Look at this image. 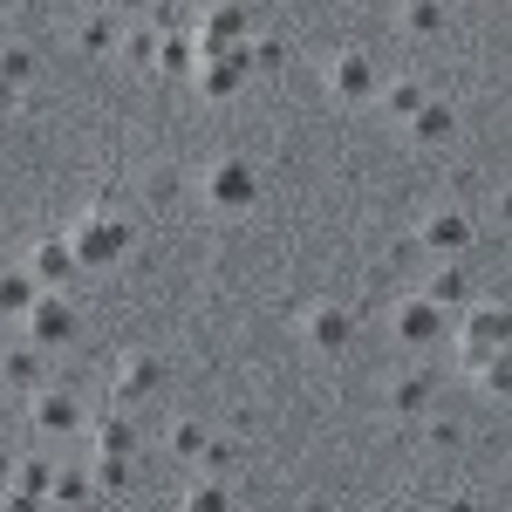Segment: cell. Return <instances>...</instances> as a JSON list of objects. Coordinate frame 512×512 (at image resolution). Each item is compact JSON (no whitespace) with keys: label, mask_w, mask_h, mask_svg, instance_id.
Segmentation results:
<instances>
[{"label":"cell","mask_w":512,"mask_h":512,"mask_svg":"<svg viewBox=\"0 0 512 512\" xmlns=\"http://www.w3.org/2000/svg\"><path fill=\"white\" fill-rule=\"evenodd\" d=\"M205 205H212L219 219L253 212V205H260V164L253 158H212L205 164Z\"/></svg>","instance_id":"obj_1"},{"label":"cell","mask_w":512,"mask_h":512,"mask_svg":"<svg viewBox=\"0 0 512 512\" xmlns=\"http://www.w3.org/2000/svg\"><path fill=\"white\" fill-rule=\"evenodd\" d=\"M69 246H76V267H117L123 253H130V226H123L117 212H82L76 226H69Z\"/></svg>","instance_id":"obj_2"},{"label":"cell","mask_w":512,"mask_h":512,"mask_svg":"<svg viewBox=\"0 0 512 512\" xmlns=\"http://www.w3.org/2000/svg\"><path fill=\"white\" fill-rule=\"evenodd\" d=\"M506 342H512L506 301H472V308H465V328H458V362H465V369H478L485 355H499Z\"/></svg>","instance_id":"obj_3"},{"label":"cell","mask_w":512,"mask_h":512,"mask_svg":"<svg viewBox=\"0 0 512 512\" xmlns=\"http://www.w3.org/2000/svg\"><path fill=\"white\" fill-rule=\"evenodd\" d=\"M21 321H28V342H35V349H62V342H76V328H82L76 301H69L62 287H41L35 308H28Z\"/></svg>","instance_id":"obj_4"},{"label":"cell","mask_w":512,"mask_h":512,"mask_svg":"<svg viewBox=\"0 0 512 512\" xmlns=\"http://www.w3.org/2000/svg\"><path fill=\"white\" fill-rule=\"evenodd\" d=\"M321 82H328V96H335V103H376L383 69H376V55H369V48H342V55L321 69Z\"/></svg>","instance_id":"obj_5"},{"label":"cell","mask_w":512,"mask_h":512,"mask_svg":"<svg viewBox=\"0 0 512 512\" xmlns=\"http://www.w3.org/2000/svg\"><path fill=\"white\" fill-rule=\"evenodd\" d=\"M253 76V55H246V41L239 48H219V55H198V69H192V82H198V96L205 103H226V96H239V82Z\"/></svg>","instance_id":"obj_6"},{"label":"cell","mask_w":512,"mask_h":512,"mask_svg":"<svg viewBox=\"0 0 512 512\" xmlns=\"http://www.w3.org/2000/svg\"><path fill=\"white\" fill-rule=\"evenodd\" d=\"M390 328H396L403 349H437V335H451V315L437 301H424V294H410V301H396Z\"/></svg>","instance_id":"obj_7"},{"label":"cell","mask_w":512,"mask_h":512,"mask_svg":"<svg viewBox=\"0 0 512 512\" xmlns=\"http://www.w3.org/2000/svg\"><path fill=\"white\" fill-rule=\"evenodd\" d=\"M28 424H35V437H76L82 431V403L69 390H28Z\"/></svg>","instance_id":"obj_8"},{"label":"cell","mask_w":512,"mask_h":512,"mask_svg":"<svg viewBox=\"0 0 512 512\" xmlns=\"http://www.w3.org/2000/svg\"><path fill=\"white\" fill-rule=\"evenodd\" d=\"M110 390H117V403H130V410H137V403H151V396L164 390V362L151 349H130L117 362V383H110Z\"/></svg>","instance_id":"obj_9"},{"label":"cell","mask_w":512,"mask_h":512,"mask_svg":"<svg viewBox=\"0 0 512 512\" xmlns=\"http://www.w3.org/2000/svg\"><path fill=\"white\" fill-rule=\"evenodd\" d=\"M239 41H253V21H246V7H239V0H219V7H205V21H198V55H219V48H239Z\"/></svg>","instance_id":"obj_10"},{"label":"cell","mask_w":512,"mask_h":512,"mask_svg":"<svg viewBox=\"0 0 512 512\" xmlns=\"http://www.w3.org/2000/svg\"><path fill=\"white\" fill-rule=\"evenodd\" d=\"M472 212H458V205H437L431 219H424V253H437V260H458V253H465V246H472Z\"/></svg>","instance_id":"obj_11"},{"label":"cell","mask_w":512,"mask_h":512,"mask_svg":"<svg viewBox=\"0 0 512 512\" xmlns=\"http://www.w3.org/2000/svg\"><path fill=\"white\" fill-rule=\"evenodd\" d=\"M403 137H410V144H424V151H437V144H451V137H458V110H451L444 96H424V103L403 117Z\"/></svg>","instance_id":"obj_12"},{"label":"cell","mask_w":512,"mask_h":512,"mask_svg":"<svg viewBox=\"0 0 512 512\" xmlns=\"http://www.w3.org/2000/svg\"><path fill=\"white\" fill-rule=\"evenodd\" d=\"M28 274H35V287H69V280L82 274V267H76V246H69V233L35 239V253H28Z\"/></svg>","instance_id":"obj_13"},{"label":"cell","mask_w":512,"mask_h":512,"mask_svg":"<svg viewBox=\"0 0 512 512\" xmlns=\"http://www.w3.org/2000/svg\"><path fill=\"white\" fill-rule=\"evenodd\" d=\"M301 335H308V349H321V355H342V349H349V335H355V321H349V308L321 301V308H308Z\"/></svg>","instance_id":"obj_14"},{"label":"cell","mask_w":512,"mask_h":512,"mask_svg":"<svg viewBox=\"0 0 512 512\" xmlns=\"http://www.w3.org/2000/svg\"><path fill=\"white\" fill-rule=\"evenodd\" d=\"M41 376H48V349H35V342L0 349V390H41Z\"/></svg>","instance_id":"obj_15"},{"label":"cell","mask_w":512,"mask_h":512,"mask_svg":"<svg viewBox=\"0 0 512 512\" xmlns=\"http://www.w3.org/2000/svg\"><path fill=\"white\" fill-rule=\"evenodd\" d=\"M89 485H96V499H123V492L137 485L130 451H96V472H89Z\"/></svg>","instance_id":"obj_16"},{"label":"cell","mask_w":512,"mask_h":512,"mask_svg":"<svg viewBox=\"0 0 512 512\" xmlns=\"http://www.w3.org/2000/svg\"><path fill=\"white\" fill-rule=\"evenodd\" d=\"M424 301H437L444 315H451V308H472V274H465L458 260H444L431 274V287H424Z\"/></svg>","instance_id":"obj_17"},{"label":"cell","mask_w":512,"mask_h":512,"mask_svg":"<svg viewBox=\"0 0 512 512\" xmlns=\"http://www.w3.org/2000/svg\"><path fill=\"white\" fill-rule=\"evenodd\" d=\"M431 403H437V383L424 376V369H410V376H396V383H390V410H396V417H424Z\"/></svg>","instance_id":"obj_18"},{"label":"cell","mask_w":512,"mask_h":512,"mask_svg":"<svg viewBox=\"0 0 512 512\" xmlns=\"http://www.w3.org/2000/svg\"><path fill=\"white\" fill-rule=\"evenodd\" d=\"M35 274L28 267H0V321H21L28 308H35Z\"/></svg>","instance_id":"obj_19"},{"label":"cell","mask_w":512,"mask_h":512,"mask_svg":"<svg viewBox=\"0 0 512 512\" xmlns=\"http://www.w3.org/2000/svg\"><path fill=\"white\" fill-rule=\"evenodd\" d=\"M89 437H96V451H137V424H130V403H117V410H103Z\"/></svg>","instance_id":"obj_20"},{"label":"cell","mask_w":512,"mask_h":512,"mask_svg":"<svg viewBox=\"0 0 512 512\" xmlns=\"http://www.w3.org/2000/svg\"><path fill=\"white\" fill-rule=\"evenodd\" d=\"M151 69H164V76H192L198 69V35H158Z\"/></svg>","instance_id":"obj_21"},{"label":"cell","mask_w":512,"mask_h":512,"mask_svg":"<svg viewBox=\"0 0 512 512\" xmlns=\"http://www.w3.org/2000/svg\"><path fill=\"white\" fill-rule=\"evenodd\" d=\"M424 96H431V89H424V82H417V76L376 82V103H383V117H410V110H417V103H424Z\"/></svg>","instance_id":"obj_22"},{"label":"cell","mask_w":512,"mask_h":512,"mask_svg":"<svg viewBox=\"0 0 512 512\" xmlns=\"http://www.w3.org/2000/svg\"><path fill=\"white\" fill-rule=\"evenodd\" d=\"M403 35H417V41H431V35H444V0H403Z\"/></svg>","instance_id":"obj_23"},{"label":"cell","mask_w":512,"mask_h":512,"mask_svg":"<svg viewBox=\"0 0 512 512\" xmlns=\"http://www.w3.org/2000/svg\"><path fill=\"white\" fill-rule=\"evenodd\" d=\"M76 48L82 55H110V48H117V14H82L76 21Z\"/></svg>","instance_id":"obj_24"},{"label":"cell","mask_w":512,"mask_h":512,"mask_svg":"<svg viewBox=\"0 0 512 512\" xmlns=\"http://www.w3.org/2000/svg\"><path fill=\"white\" fill-rule=\"evenodd\" d=\"M35 69H41V55L28 48V41H0V76L14 82V89H28V82H35Z\"/></svg>","instance_id":"obj_25"},{"label":"cell","mask_w":512,"mask_h":512,"mask_svg":"<svg viewBox=\"0 0 512 512\" xmlns=\"http://www.w3.org/2000/svg\"><path fill=\"white\" fill-rule=\"evenodd\" d=\"M117 55L130 62V69H151V55H158V28H151V21H137L130 35H117Z\"/></svg>","instance_id":"obj_26"},{"label":"cell","mask_w":512,"mask_h":512,"mask_svg":"<svg viewBox=\"0 0 512 512\" xmlns=\"http://www.w3.org/2000/svg\"><path fill=\"white\" fill-rule=\"evenodd\" d=\"M89 499H96L89 472H55L48 478V506H89Z\"/></svg>","instance_id":"obj_27"},{"label":"cell","mask_w":512,"mask_h":512,"mask_svg":"<svg viewBox=\"0 0 512 512\" xmlns=\"http://www.w3.org/2000/svg\"><path fill=\"white\" fill-rule=\"evenodd\" d=\"M178 506H185V512H226V506H233V492H226V478L212 472V478H198V485L185 492V499H178Z\"/></svg>","instance_id":"obj_28"},{"label":"cell","mask_w":512,"mask_h":512,"mask_svg":"<svg viewBox=\"0 0 512 512\" xmlns=\"http://www.w3.org/2000/svg\"><path fill=\"white\" fill-rule=\"evenodd\" d=\"M205 424H198V417H178V424H171V431H164V444H171V451H178V458H192L198 465V451H205Z\"/></svg>","instance_id":"obj_29"},{"label":"cell","mask_w":512,"mask_h":512,"mask_svg":"<svg viewBox=\"0 0 512 512\" xmlns=\"http://www.w3.org/2000/svg\"><path fill=\"white\" fill-rule=\"evenodd\" d=\"M246 55H253V69H280V62H287L280 41H246Z\"/></svg>","instance_id":"obj_30"},{"label":"cell","mask_w":512,"mask_h":512,"mask_svg":"<svg viewBox=\"0 0 512 512\" xmlns=\"http://www.w3.org/2000/svg\"><path fill=\"white\" fill-rule=\"evenodd\" d=\"M198 465H205V472H226V465H233V444H219V437H205V451H198Z\"/></svg>","instance_id":"obj_31"},{"label":"cell","mask_w":512,"mask_h":512,"mask_svg":"<svg viewBox=\"0 0 512 512\" xmlns=\"http://www.w3.org/2000/svg\"><path fill=\"white\" fill-rule=\"evenodd\" d=\"M14 103H21V89H14V82L0 76V117H14Z\"/></svg>","instance_id":"obj_32"},{"label":"cell","mask_w":512,"mask_h":512,"mask_svg":"<svg viewBox=\"0 0 512 512\" xmlns=\"http://www.w3.org/2000/svg\"><path fill=\"white\" fill-rule=\"evenodd\" d=\"M158 0H110V14H151Z\"/></svg>","instance_id":"obj_33"},{"label":"cell","mask_w":512,"mask_h":512,"mask_svg":"<svg viewBox=\"0 0 512 512\" xmlns=\"http://www.w3.org/2000/svg\"><path fill=\"white\" fill-rule=\"evenodd\" d=\"M82 14H110V0H76Z\"/></svg>","instance_id":"obj_34"},{"label":"cell","mask_w":512,"mask_h":512,"mask_svg":"<svg viewBox=\"0 0 512 512\" xmlns=\"http://www.w3.org/2000/svg\"><path fill=\"white\" fill-rule=\"evenodd\" d=\"M171 7H198V0H171Z\"/></svg>","instance_id":"obj_35"}]
</instances>
